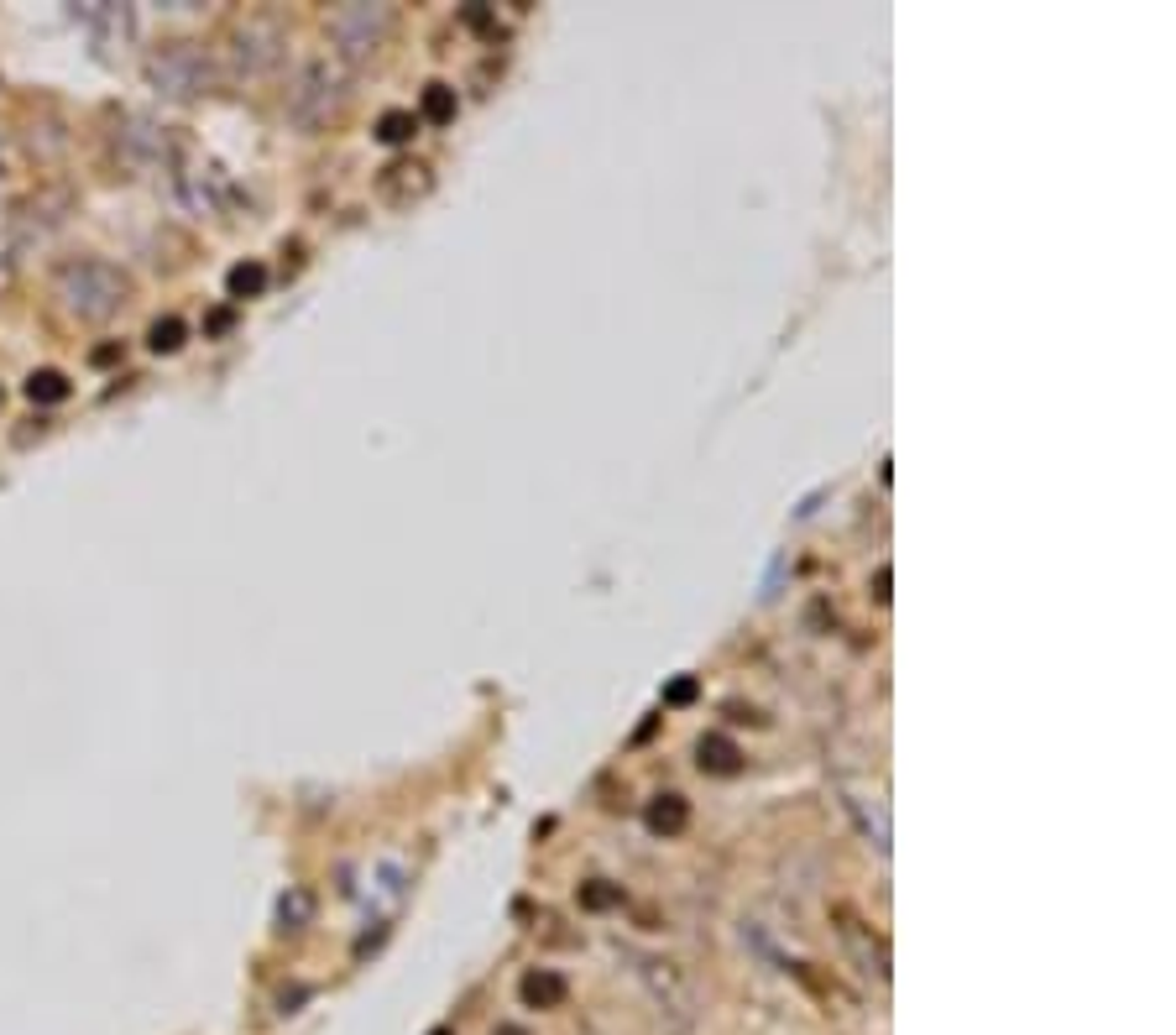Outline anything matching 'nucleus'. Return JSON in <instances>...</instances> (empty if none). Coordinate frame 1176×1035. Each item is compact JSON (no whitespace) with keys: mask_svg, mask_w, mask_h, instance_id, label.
Wrapping results in <instances>:
<instances>
[{"mask_svg":"<svg viewBox=\"0 0 1176 1035\" xmlns=\"http://www.w3.org/2000/svg\"><path fill=\"white\" fill-rule=\"evenodd\" d=\"M52 299H58L73 320H110V314H121V304L132 299V277H126L121 267L100 262V256H79V262L58 267V277H52Z\"/></svg>","mask_w":1176,"mask_h":1035,"instance_id":"obj_1","label":"nucleus"},{"mask_svg":"<svg viewBox=\"0 0 1176 1035\" xmlns=\"http://www.w3.org/2000/svg\"><path fill=\"white\" fill-rule=\"evenodd\" d=\"M340 95H345V63L340 58H309L299 68V79H293V89H288V121L304 126V132H315V126H324L335 116Z\"/></svg>","mask_w":1176,"mask_h":1035,"instance_id":"obj_2","label":"nucleus"},{"mask_svg":"<svg viewBox=\"0 0 1176 1035\" xmlns=\"http://www.w3.org/2000/svg\"><path fill=\"white\" fill-rule=\"evenodd\" d=\"M210 79H215V68H210V58H205V47H194V43H173V47H162V52H152V58H146V84H152L157 95L189 100V95H199Z\"/></svg>","mask_w":1176,"mask_h":1035,"instance_id":"obj_3","label":"nucleus"},{"mask_svg":"<svg viewBox=\"0 0 1176 1035\" xmlns=\"http://www.w3.org/2000/svg\"><path fill=\"white\" fill-rule=\"evenodd\" d=\"M393 32V11L388 6H340L329 16V37L340 43L345 58H366L377 52V43Z\"/></svg>","mask_w":1176,"mask_h":1035,"instance_id":"obj_4","label":"nucleus"},{"mask_svg":"<svg viewBox=\"0 0 1176 1035\" xmlns=\"http://www.w3.org/2000/svg\"><path fill=\"white\" fill-rule=\"evenodd\" d=\"M283 52V27L272 16H246L230 37V63L241 73H267Z\"/></svg>","mask_w":1176,"mask_h":1035,"instance_id":"obj_5","label":"nucleus"},{"mask_svg":"<svg viewBox=\"0 0 1176 1035\" xmlns=\"http://www.w3.org/2000/svg\"><path fill=\"white\" fill-rule=\"evenodd\" d=\"M837 931H842V941L853 947V957H858V968L868 973V978H889V952H884V941H878L862 920L853 915V910H837Z\"/></svg>","mask_w":1176,"mask_h":1035,"instance_id":"obj_6","label":"nucleus"},{"mask_svg":"<svg viewBox=\"0 0 1176 1035\" xmlns=\"http://www.w3.org/2000/svg\"><path fill=\"white\" fill-rule=\"evenodd\" d=\"M643 821H649V831L654 837H679V831L690 826V800L685 795H654L649 800V810H643Z\"/></svg>","mask_w":1176,"mask_h":1035,"instance_id":"obj_7","label":"nucleus"},{"mask_svg":"<svg viewBox=\"0 0 1176 1035\" xmlns=\"http://www.w3.org/2000/svg\"><path fill=\"white\" fill-rule=\"evenodd\" d=\"M695 764H701V774H738V764H743V753H738V743L732 737H701V748H695Z\"/></svg>","mask_w":1176,"mask_h":1035,"instance_id":"obj_8","label":"nucleus"},{"mask_svg":"<svg viewBox=\"0 0 1176 1035\" xmlns=\"http://www.w3.org/2000/svg\"><path fill=\"white\" fill-rule=\"evenodd\" d=\"M424 189H429V173L418 168V162H413V168H408V162H393V168L382 173V194H388V199H408V194H424Z\"/></svg>","mask_w":1176,"mask_h":1035,"instance_id":"obj_9","label":"nucleus"},{"mask_svg":"<svg viewBox=\"0 0 1176 1035\" xmlns=\"http://www.w3.org/2000/svg\"><path fill=\"white\" fill-rule=\"evenodd\" d=\"M523 999L539 1004V1009H555L565 999V978L560 973H528L523 978Z\"/></svg>","mask_w":1176,"mask_h":1035,"instance_id":"obj_10","label":"nucleus"},{"mask_svg":"<svg viewBox=\"0 0 1176 1035\" xmlns=\"http://www.w3.org/2000/svg\"><path fill=\"white\" fill-rule=\"evenodd\" d=\"M226 288H230V299H256V293L267 288V267L262 262H235L230 277H226Z\"/></svg>","mask_w":1176,"mask_h":1035,"instance_id":"obj_11","label":"nucleus"},{"mask_svg":"<svg viewBox=\"0 0 1176 1035\" xmlns=\"http://www.w3.org/2000/svg\"><path fill=\"white\" fill-rule=\"evenodd\" d=\"M27 398L32 403H63L68 398V377L63 372H32L27 377Z\"/></svg>","mask_w":1176,"mask_h":1035,"instance_id":"obj_12","label":"nucleus"},{"mask_svg":"<svg viewBox=\"0 0 1176 1035\" xmlns=\"http://www.w3.org/2000/svg\"><path fill=\"white\" fill-rule=\"evenodd\" d=\"M413 132H418V116H413V110H388V116L377 121V137L388 141V146H403Z\"/></svg>","mask_w":1176,"mask_h":1035,"instance_id":"obj_13","label":"nucleus"},{"mask_svg":"<svg viewBox=\"0 0 1176 1035\" xmlns=\"http://www.w3.org/2000/svg\"><path fill=\"white\" fill-rule=\"evenodd\" d=\"M183 335H189V329H183V320H157L152 329H146V345H152L157 356H173V350L183 345Z\"/></svg>","mask_w":1176,"mask_h":1035,"instance_id":"obj_14","label":"nucleus"},{"mask_svg":"<svg viewBox=\"0 0 1176 1035\" xmlns=\"http://www.w3.org/2000/svg\"><path fill=\"white\" fill-rule=\"evenodd\" d=\"M309 915H315V899H309V890H293V894H283V904H278V920H283V931H299Z\"/></svg>","mask_w":1176,"mask_h":1035,"instance_id":"obj_15","label":"nucleus"},{"mask_svg":"<svg viewBox=\"0 0 1176 1035\" xmlns=\"http://www.w3.org/2000/svg\"><path fill=\"white\" fill-rule=\"evenodd\" d=\"M424 116L439 121V126L455 116V89H450V84H429V89H424Z\"/></svg>","mask_w":1176,"mask_h":1035,"instance_id":"obj_16","label":"nucleus"},{"mask_svg":"<svg viewBox=\"0 0 1176 1035\" xmlns=\"http://www.w3.org/2000/svg\"><path fill=\"white\" fill-rule=\"evenodd\" d=\"M622 899V890H617V884H586V890H581V910H612V904Z\"/></svg>","mask_w":1176,"mask_h":1035,"instance_id":"obj_17","label":"nucleus"},{"mask_svg":"<svg viewBox=\"0 0 1176 1035\" xmlns=\"http://www.w3.org/2000/svg\"><path fill=\"white\" fill-rule=\"evenodd\" d=\"M665 701H670V706H690V701H695V680H690V675L675 680V686L665 691Z\"/></svg>","mask_w":1176,"mask_h":1035,"instance_id":"obj_18","label":"nucleus"},{"mask_svg":"<svg viewBox=\"0 0 1176 1035\" xmlns=\"http://www.w3.org/2000/svg\"><path fill=\"white\" fill-rule=\"evenodd\" d=\"M0 272H6V215H0Z\"/></svg>","mask_w":1176,"mask_h":1035,"instance_id":"obj_19","label":"nucleus"},{"mask_svg":"<svg viewBox=\"0 0 1176 1035\" xmlns=\"http://www.w3.org/2000/svg\"><path fill=\"white\" fill-rule=\"evenodd\" d=\"M502 1035H523V1030H502Z\"/></svg>","mask_w":1176,"mask_h":1035,"instance_id":"obj_20","label":"nucleus"},{"mask_svg":"<svg viewBox=\"0 0 1176 1035\" xmlns=\"http://www.w3.org/2000/svg\"><path fill=\"white\" fill-rule=\"evenodd\" d=\"M434 1035H450V1030H434Z\"/></svg>","mask_w":1176,"mask_h":1035,"instance_id":"obj_21","label":"nucleus"},{"mask_svg":"<svg viewBox=\"0 0 1176 1035\" xmlns=\"http://www.w3.org/2000/svg\"><path fill=\"white\" fill-rule=\"evenodd\" d=\"M0 398H6V393H0Z\"/></svg>","mask_w":1176,"mask_h":1035,"instance_id":"obj_22","label":"nucleus"}]
</instances>
